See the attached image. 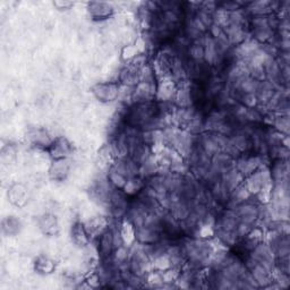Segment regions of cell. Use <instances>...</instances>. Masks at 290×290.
<instances>
[{
	"label": "cell",
	"mask_w": 290,
	"mask_h": 290,
	"mask_svg": "<svg viewBox=\"0 0 290 290\" xmlns=\"http://www.w3.org/2000/svg\"><path fill=\"white\" fill-rule=\"evenodd\" d=\"M49 153L55 159H65L71 158L72 154L74 153V146L68 141L66 137L59 136L53 139L51 145L48 147Z\"/></svg>",
	"instance_id": "2"
},
{
	"label": "cell",
	"mask_w": 290,
	"mask_h": 290,
	"mask_svg": "<svg viewBox=\"0 0 290 290\" xmlns=\"http://www.w3.org/2000/svg\"><path fill=\"white\" fill-rule=\"evenodd\" d=\"M22 224L19 222V220L15 219L14 217H8V219L4 220L3 222V230L4 233H7L9 236H14L15 234L19 233L21 230Z\"/></svg>",
	"instance_id": "7"
},
{
	"label": "cell",
	"mask_w": 290,
	"mask_h": 290,
	"mask_svg": "<svg viewBox=\"0 0 290 290\" xmlns=\"http://www.w3.org/2000/svg\"><path fill=\"white\" fill-rule=\"evenodd\" d=\"M36 269L39 271V273H51L55 269V263H53L50 259L41 256L38 259V261L36 262Z\"/></svg>",
	"instance_id": "8"
},
{
	"label": "cell",
	"mask_w": 290,
	"mask_h": 290,
	"mask_svg": "<svg viewBox=\"0 0 290 290\" xmlns=\"http://www.w3.org/2000/svg\"><path fill=\"white\" fill-rule=\"evenodd\" d=\"M53 6H55L59 11H66V9H70L71 7L74 6V3L72 2H55L53 3Z\"/></svg>",
	"instance_id": "10"
},
{
	"label": "cell",
	"mask_w": 290,
	"mask_h": 290,
	"mask_svg": "<svg viewBox=\"0 0 290 290\" xmlns=\"http://www.w3.org/2000/svg\"><path fill=\"white\" fill-rule=\"evenodd\" d=\"M72 238L77 246H86L90 243V235L87 234L86 229L84 227V223L76 222L73 224L72 227Z\"/></svg>",
	"instance_id": "5"
},
{
	"label": "cell",
	"mask_w": 290,
	"mask_h": 290,
	"mask_svg": "<svg viewBox=\"0 0 290 290\" xmlns=\"http://www.w3.org/2000/svg\"><path fill=\"white\" fill-rule=\"evenodd\" d=\"M39 228H40L44 234H55L56 230L58 229L56 217H53L51 214H44L43 217H41L40 220H39Z\"/></svg>",
	"instance_id": "6"
},
{
	"label": "cell",
	"mask_w": 290,
	"mask_h": 290,
	"mask_svg": "<svg viewBox=\"0 0 290 290\" xmlns=\"http://www.w3.org/2000/svg\"><path fill=\"white\" fill-rule=\"evenodd\" d=\"M121 84L118 81L101 82L92 86L91 92L98 101L102 103H110L118 99L120 94Z\"/></svg>",
	"instance_id": "1"
},
{
	"label": "cell",
	"mask_w": 290,
	"mask_h": 290,
	"mask_svg": "<svg viewBox=\"0 0 290 290\" xmlns=\"http://www.w3.org/2000/svg\"><path fill=\"white\" fill-rule=\"evenodd\" d=\"M71 160L70 158L65 159H55L49 168V176L52 180L62 181L70 175L71 171Z\"/></svg>",
	"instance_id": "4"
},
{
	"label": "cell",
	"mask_w": 290,
	"mask_h": 290,
	"mask_svg": "<svg viewBox=\"0 0 290 290\" xmlns=\"http://www.w3.org/2000/svg\"><path fill=\"white\" fill-rule=\"evenodd\" d=\"M9 196H11L12 202L18 205L21 201H24V199H25V189L21 185H15L12 187Z\"/></svg>",
	"instance_id": "9"
},
{
	"label": "cell",
	"mask_w": 290,
	"mask_h": 290,
	"mask_svg": "<svg viewBox=\"0 0 290 290\" xmlns=\"http://www.w3.org/2000/svg\"><path fill=\"white\" fill-rule=\"evenodd\" d=\"M87 13L93 21H105L115 13L112 4L105 2H91L87 4Z\"/></svg>",
	"instance_id": "3"
}]
</instances>
